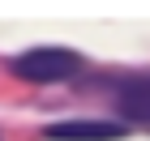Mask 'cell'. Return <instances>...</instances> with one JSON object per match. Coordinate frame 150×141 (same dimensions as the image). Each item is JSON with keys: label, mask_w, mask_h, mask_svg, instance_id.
<instances>
[{"label": "cell", "mask_w": 150, "mask_h": 141, "mask_svg": "<svg viewBox=\"0 0 150 141\" xmlns=\"http://www.w3.org/2000/svg\"><path fill=\"white\" fill-rule=\"evenodd\" d=\"M81 64L77 51H69V47H35V51H22V56L13 60V73L22 77V81H64V77H73Z\"/></svg>", "instance_id": "6da1fadb"}, {"label": "cell", "mask_w": 150, "mask_h": 141, "mask_svg": "<svg viewBox=\"0 0 150 141\" xmlns=\"http://www.w3.org/2000/svg\"><path fill=\"white\" fill-rule=\"evenodd\" d=\"M129 128L112 124V120H60V124H47V137L52 141H120Z\"/></svg>", "instance_id": "7a4b0ae2"}, {"label": "cell", "mask_w": 150, "mask_h": 141, "mask_svg": "<svg viewBox=\"0 0 150 141\" xmlns=\"http://www.w3.org/2000/svg\"><path fill=\"white\" fill-rule=\"evenodd\" d=\"M116 107H120V116L133 120V124H150V81H129V86H120Z\"/></svg>", "instance_id": "3957f363"}]
</instances>
